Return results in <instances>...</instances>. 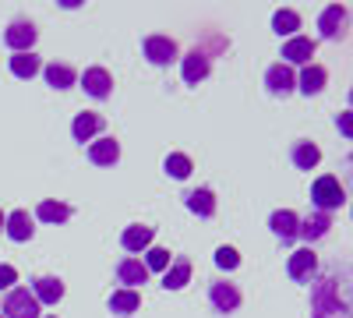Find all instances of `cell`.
Returning a JSON list of instances; mask_svg holds the SVG:
<instances>
[{"mask_svg":"<svg viewBox=\"0 0 353 318\" xmlns=\"http://www.w3.org/2000/svg\"><path fill=\"white\" fill-rule=\"evenodd\" d=\"M339 286H346L339 276H325L314 294H311V308H314V318H332V315H350V297H339Z\"/></svg>","mask_w":353,"mask_h":318,"instance_id":"obj_1","label":"cell"},{"mask_svg":"<svg viewBox=\"0 0 353 318\" xmlns=\"http://www.w3.org/2000/svg\"><path fill=\"white\" fill-rule=\"evenodd\" d=\"M311 201H314V209L318 212H332V209H339L343 201H346V191H343V184L336 181V177H318L314 181V188H311Z\"/></svg>","mask_w":353,"mask_h":318,"instance_id":"obj_2","label":"cell"},{"mask_svg":"<svg viewBox=\"0 0 353 318\" xmlns=\"http://www.w3.org/2000/svg\"><path fill=\"white\" fill-rule=\"evenodd\" d=\"M0 318H39V301L25 290V286H11V294L0 304Z\"/></svg>","mask_w":353,"mask_h":318,"instance_id":"obj_3","label":"cell"},{"mask_svg":"<svg viewBox=\"0 0 353 318\" xmlns=\"http://www.w3.org/2000/svg\"><path fill=\"white\" fill-rule=\"evenodd\" d=\"M36 39H39L36 25H32V21H25V18H18V21H11V25L4 28V43H8L14 53H32Z\"/></svg>","mask_w":353,"mask_h":318,"instance_id":"obj_4","label":"cell"},{"mask_svg":"<svg viewBox=\"0 0 353 318\" xmlns=\"http://www.w3.org/2000/svg\"><path fill=\"white\" fill-rule=\"evenodd\" d=\"M346 21H350V8L346 4H329L325 11H321V18H318V28H321L325 39H339L346 32Z\"/></svg>","mask_w":353,"mask_h":318,"instance_id":"obj_5","label":"cell"},{"mask_svg":"<svg viewBox=\"0 0 353 318\" xmlns=\"http://www.w3.org/2000/svg\"><path fill=\"white\" fill-rule=\"evenodd\" d=\"M145 57H149V64L166 68L176 61V43L170 36H145Z\"/></svg>","mask_w":353,"mask_h":318,"instance_id":"obj_6","label":"cell"},{"mask_svg":"<svg viewBox=\"0 0 353 318\" xmlns=\"http://www.w3.org/2000/svg\"><path fill=\"white\" fill-rule=\"evenodd\" d=\"M81 89L92 96V99H110V92H113V78H110L106 68H88V71L81 74Z\"/></svg>","mask_w":353,"mask_h":318,"instance_id":"obj_7","label":"cell"},{"mask_svg":"<svg viewBox=\"0 0 353 318\" xmlns=\"http://www.w3.org/2000/svg\"><path fill=\"white\" fill-rule=\"evenodd\" d=\"M265 85H269L272 96H290L293 89H297V74H293V68H286V64H272L269 71H265Z\"/></svg>","mask_w":353,"mask_h":318,"instance_id":"obj_8","label":"cell"},{"mask_svg":"<svg viewBox=\"0 0 353 318\" xmlns=\"http://www.w3.org/2000/svg\"><path fill=\"white\" fill-rule=\"evenodd\" d=\"M209 68H212V64H209V53L198 50V46L181 61V74H184L188 85H198L201 78H209Z\"/></svg>","mask_w":353,"mask_h":318,"instance_id":"obj_9","label":"cell"},{"mask_svg":"<svg viewBox=\"0 0 353 318\" xmlns=\"http://www.w3.org/2000/svg\"><path fill=\"white\" fill-rule=\"evenodd\" d=\"M286 272H290V279H311V276L318 272V255H314L311 248L293 251L290 262H286Z\"/></svg>","mask_w":353,"mask_h":318,"instance_id":"obj_10","label":"cell"},{"mask_svg":"<svg viewBox=\"0 0 353 318\" xmlns=\"http://www.w3.org/2000/svg\"><path fill=\"white\" fill-rule=\"evenodd\" d=\"M311 57H314V39L307 36H293L290 43H283V64H311Z\"/></svg>","mask_w":353,"mask_h":318,"instance_id":"obj_11","label":"cell"},{"mask_svg":"<svg viewBox=\"0 0 353 318\" xmlns=\"http://www.w3.org/2000/svg\"><path fill=\"white\" fill-rule=\"evenodd\" d=\"M209 301H212V308L216 311H237L241 308V290L233 283H212L209 286Z\"/></svg>","mask_w":353,"mask_h":318,"instance_id":"obj_12","label":"cell"},{"mask_svg":"<svg viewBox=\"0 0 353 318\" xmlns=\"http://www.w3.org/2000/svg\"><path fill=\"white\" fill-rule=\"evenodd\" d=\"M4 230H8V237L18 241V244L32 241V234H36V226H32V219H28L25 209H14L11 216H4Z\"/></svg>","mask_w":353,"mask_h":318,"instance_id":"obj_13","label":"cell"},{"mask_svg":"<svg viewBox=\"0 0 353 318\" xmlns=\"http://www.w3.org/2000/svg\"><path fill=\"white\" fill-rule=\"evenodd\" d=\"M269 226H272V234H276L283 244H290V241H297V226H301V219H297V212L279 209V212H272Z\"/></svg>","mask_w":353,"mask_h":318,"instance_id":"obj_14","label":"cell"},{"mask_svg":"<svg viewBox=\"0 0 353 318\" xmlns=\"http://www.w3.org/2000/svg\"><path fill=\"white\" fill-rule=\"evenodd\" d=\"M325 81H329V71L321 68V64H304V71L297 78V89L304 96H318L321 89H325Z\"/></svg>","mask_w":353,"mask_h":318,"instance_id":"obj_15","label":"cell"},{"mask_svg":"<svg viewBox=\"0 0 353 318\" xmlns=\"http://www.w3.org/2000/svg\"><path fill=\"white\" fill-rule=\"evenodd\" d=\"M88 159H92L96 166H113L117 159H121V141L117 138H99L88 146Z\"/></svg>","mask_w":353,"mask_h":318,"instance_id":"obj_16","label":"cell"},{"mask_svg":"<svg viewBox=\"0 0 353 318\" xmlns=\"http://www.w3.org/2000/svg\"><path fill=\"white\" fill-rule=\"evenodd\" d=\"M152 237H156V230H152V226H141V223H134V226H128V230H124L121 244H124V251L138 255V251H145V248H152Z\"/></svg>","mask_w":353,"mask_h":318,"instance_id":"obj_17","label":"cell"},{"mask_svg":"<svg viewBox=\"0 0 353 318\" xmlns=\"http://www.w3.org/2000/svg\"><path fill=\"white\" fill-rule=\"evenodd\" d=\"M117 279L124 283V290H134L138 283H145V279H149V269H145V262H141V258H124V262L117 266Z\"/></svg>","mask_w":353,"mask_h":318,"instance_id":"obj_18","label":"cell"},{"mask_svg":"<svg viewBox=\"0 0 353 318\" xmlns=\"http://www.w3.org/2000/svg\"><path fill=\"white\" fill-rule=\"evenodd\" d=\"M32 297L39 301V304H57L64 297V283L57 279V276H39L36 283H32Z\"/></svg>","mask_w":353,"mask_h":318,"instance_id":"obj_19","label":"cell"},{"mask_svg":"<svg viewBox=\"0 0 353 318\" xmlns=\"http://www.w3.org/2000/svg\"><path fill=\"white\" fill-rule=\"evenodd\" d=\"M188 209L194 212V216H201V219H209V216H216V195L209 191V188H194L188 198Z\"/></svg>","mask_w":353,"mask_h":318,"instance_id":"obj_20","label":"cell"},{"mask_svg":"<svg viewBox=\"0 0 353 318\" xmlns=\"http://www.w3.org/2000/svg\"><path fill=\"white\" fill-rule=\"evenodd\" d=\"M329 226H332V216H329V212H314V216H307V219L297 226V237H304V241H318V237H325V234H329Z\"/></svg>","mask_w":353,"mask_h":318,"instance_id":"obj_21","label":"cell"},{"mask_svg":"<svg viewBox=\"0 0 353 318\" xmlns=\"http://www.w3.org/2000/svg\"><path fill=\"white\" fill-rule=\"evenodd\" d=\"M191 279V262L181 255V258H173V262L166 266V276H163V286L166 290H181V286Z\"/></svg>","mask_w":353,"mask_h":318,"instance_id":"obj_22","label":"cell"},{"mask_svg":"<svg viewBox=\"0 0 353 318\" xmlns=\"http://www.w3.org/2000/svg\"><path fill=\"white\" fill-rule=\"evenodd\" d=\"M43 78H46V85H53V89H71V85L78 81L71 64H57V61L43 68Z\"/></svg>","mask_w":353,"mask_h":318,"instance_id":"obj_23","label":"cell"},{"mask_svg":"<svg viewBox=\"0 0 353 318\" xmlns=\"http://www.w3.org/2000/svg\"><path fill=\"white\" fill-rule=\"evenodd\" d=\"M99 131H103V117H99V113H78L74 124H71L74 141H88V138L99 135Z\"/></svg>","mask_w":353,"mask_h":318,"instance_id":"obj_24","label":"cell"},{"mask_svg":"<svg viewBox=\"0 0 353 318\" xmlns=\"http://www.w3.org/2000/svg\"><path fill=\"white\" fill-rule=\"evenodd\" d=\"M290 156H293V166L297 170H314L321 163V149L314 146V141H297Z\"/></svg>","mask_w":353,"mask_h":318,"instance_id":"obj_25","label":"cell"},{"mask_svg":"<svg viewBox=\"0 0 353 318\" xmlns=\"http://www.w3.org/2000/svg\"><path fill=\"white\" fill-rule=\"evenodd\" d=\"M39 71H43V64H39L36 53H14L11 57V74L14 78H36Z\"/></svg>","mask_w":353,"mask_h":318,"instance_id":"obj_26","label":"cell"},{"mask_svg":"<svg viewBox=\"0 0 353 318\" xmlns=\"http://www.w3.org/2000/svg\"><path fill=\"white\" fill-rule=\"evenodd\" d=\"M36 216H39L43 223H64V219H71V206H64V201H53V198H46V201H39Z\"/></svg>","mask_w":353,"mask_h":318,"instance_id":"obj_27","label":"cell"},{"mask_svg":"<svg viewBox=\"0 0 353 318\" xmlns=\"http://www.w3.org/2000/svg\"><path fill=\"white\" fill-rule=\"evenodd\" d=\"M141 308V294L138 290H117L113 297H110V311L113 315H131V311H138Z\"/></svg>","mask_w":353,"mask_h":318,"instance_id":"obj_28","label":"cell"},{"mask_svg":"<svg viewBox=\"0 0 353 318\" xmlns=\"http://www.w3.org/2000/svg\"><path fill=\"white\" fill-rule=\"evenodd\" d=\"M272 28H276L279 36H293V32L301 28V14H297V11H290V8H283V11L272 14Z\"/></svg>","mask_w":353,"mask_h":318,"instance_id":"obj_29","label":"cell"},{"mask_svg":"<svg viewBox=\"0 0 353 318\" xmlns=\"http://www.w3.org/2000/svg\"><path fill=\"white\" fill-rule=\"evenodd\" d=\"M163 170L170 173L173 181H184V177H191V159L184 152H170L166 163H163Z\"/></svg>","mask_w":353,"mask_h":318,"instance_id":"obj_30","label":"cell"},{"mask_svg":"<svg viewBox=\"0 0 353 318\" xmlns=\"http://www.w3.org/2000/svg\"><path fill=\"white\" fill-rule=\"evenodd\" d=\"M166 266H170V251L166 248H149V251H145V269H149V272H166Z\"/></svg>","mask_w":353,"mask_h":318,"instance_id":"obj_31","label":"cell"},{"mask_svg":"<svg viewBox=\"0 0 353 318\" xmlns=\"http://www.w3.org/2000/svg\"><path fill=\"white\" fill-rule=\"evenodd\" d=\"M216 266L219 269H237L241 266V255H237V248H230V244H223V248H216Z\"/></svg>","mask_w":353,"mask_h":318,"instance_id":"obj_32","label":"cell"},{"mask_svg":"<svg viewBox=\"0 0 353 318\" xmlns=\"http://www.w3.org/2000/svg\"><path fill=\"white\" fill-rule=\"evenodd\" d=\"M14 283H18V272H14V266H0V290H11Z\"/></svg>","mask_w":353,"mask_h":318,"instance_id":"obj_33","label":"cell"},{"mask_svg":"<svg viewBox=\"0 0 353 318\" xmlns=\"http://www.w3.org/2000/svg\"><path fill=\"white\" fill-rule=\"evenodd\" d=\"M339 131H343L346 138L353 135V121H350V113H339Z\"/></svg>","mask_w":353,"mask_h":318,"instance_id":"obj_34","label":"cell"},{"mask_svg":"<svg viewBox=\"0 0 353 318\" xmlns=\"http://www.w3.org/2000/svg\"><path fill=\"white\" fill-rule=\"evenodd\" d=\"M0 230H4V212H0Z\"/></svg>","mask_w":353,"mask_h":318,"instance_id":"obj_35","label":"cell"},{"mask_svg":"<svg viewBox=\"0 0 353 318\" xmlns=\"http://www.w3.org/2000/svg\"><path fill=\"white\" fill-rule=\"evenodd\" d=\"M46 318H57V315H46Z\"/></svg>","mask_w":353,"mask_h":318,"instance_id":"obj_36","label":"cell"}]
</instances>
